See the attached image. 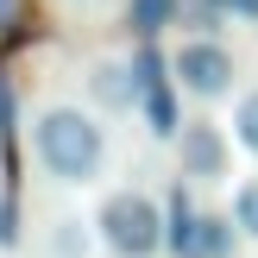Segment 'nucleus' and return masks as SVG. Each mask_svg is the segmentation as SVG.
Returning a JSON list of instances; mask_svg holds the SVG:
<instances>
[{
	"mask_svg": "<svg viewBox=\"0 0 258 258\" xmlns=\"http://www.w3.org/2000/svg\"><path fill=\"white\" fill-rule=\"evenodd\" d=\"M233 227H239V221H227V214H202L189 258H227V252H233Z\"/></svg>",
	"mask_w": 258,
	"mask_h": 258,
	"instance_id": "6e6552de",
	"label": "nucleus"
},
{
	"mask_svg": "<svg viewBox=\"0 0 258 258\" xmlns=\"http://www.w3.org/2000/svg\"><path fill=\"white\" fill-rule=\"evenodd\" d=\"M170 13H176V0H133V32L139 38H158L164 25H170Z\"/></svg>",
	"mask_w": 258,
	"mask_h": 258,
	"instance_id": "1a4fd4ad",
	"label": "nucleus"
},
{
	"mask_svg": "<svg viewBox=\"0 0 258 258\" xmlns=\"http://www.w3.org/2000/svg\"><path fill=\"white\" fill-rule=\"evenodd\" d=\"M88 88H95V101H101V107H113V113H120V107H133V101H139V76L126 70V63H95V76H88Z\"/></svg>",
	"mask_w": 258,
	"mask_h": 258,
	"instance_id": "0eeeda50",
	"label": "nucleus"
},
{
	"mask_svg": "<svg viewBox=\"0 0 258 258\" xmlns=\"http://www.w3.org/2000/svg\"><path fill=\"white\" fill-rule=\"evenodd\" d=\"M196 227H202V214H196V202H189V189L176 183V189H170V214H164V252L189 258V246H196Z\"/></svg>",
	"mask_w": 258,
	"mask_h": 258,
	"instance_id": "423d86ee",
	"label": "nucleus"
},
{
	"mask_svg": "<svg viewBox=\"0 0 258 258\" xmlns=\"http://www.w3.org/2000/svg\"><path fill=\"white\" fill-rule=\"evenodd\" d=\"M233 221H239V227H246V233L258 239V183H246V189H239V202H233Z\"/></svg>",
	"mask_w": 258,
	"mask_h": 258,
	"instance_id": "9b49d317",
	"label": "nucleus"
},
{
	"mask_svg": "<svg viewBox=\"0 0 258 258\" xmlns=\"http://www.w3.org/2000/svg\"><path fill=\"white\" fill-rule=\"evenodd\" d=\"M13 239H19V208L0 202V246H13Z\"/></svg>",
	"mask_w": 258,
	"mask_h": 258,
	"instance_id": "f8f14e48",
	"label": "nucleus"
},
{
	"mask_svg": "<svg viewBox=\"0 0 258 258\" xmlns=\"http://www.w3.org/2000/svg\"><path fill=\"white\" fill-rule=\"evenodd\" d=\"M176 151H183V176H227V139H221V126L189 120L183 133H176Z\"/></svg>",
	"mask_w": 258,
	"mask_h": 258,
	"instance_id": "39448f33",
	"label": "nucleus"
},
{
	"mask_svg": "<svg viewBox=\"0 0 258 258\" xmlns=\"http://www.w3.org/2000/svg\"><path fill=\"white\" fill-rule=\"evenodd\" d=\"M32 145H38V164H44L57 183H95L101 164H107V133H101L95 113H82V107H44Z\"/></svg>",
	"mask_w": 258,
	"mask_h": 258,
	"instance_id": "f257e3e1",
	"label": "nucleus"
},
{
	"mask_svg": "<svg viewBox=\"0 0 258 258\" xmlns=\"http://www.w3.org/2000/svg\"><path fill=\"white\" fill-rule=\"evenodd\" d=\"M233 133H239V145L246 151H258V88L246 101H239V113H233Z\"/></svg>",
	"mask_w": 258,
	"mask_h": 258,
	"instance_id": "9d476101",
	"label": "nucleus"
},
{
	"mask_svg": "<svg viewBox=\"0 0 258 258\" xmlns=\"http://www.w3.org/2000/svg\"><path fill=\"white\" fill-rule=\"evenodd\" d=\"M170 70H176V82H183L189 95H202V101H221L227 88H233V57H227L221 44H208V38L183 44L170 57Z\"/></svg>",
	"mask_w": 258,
	"mask_h": 258,
	"instance_id": "7ed1b4c3",
	"label": "nucleus"
},
{
	"mask_svg": "<svg viewBox=\"0 0 258 258\" xmlns=\"http://www.w3.org/2000/svg\"><path fill=\"white\" fill-rule=\"evenodd\" d=\"M101 239L120 258H151V252H164V214L151 208V196L120 189V196L101 202Z\"/></svg>",
	"mask_w": 258,
	"mask_h": 258,
	"instance_id": "f03ea898",
	"label": "nucleus"
},
{
	"mask_svg": "<svg viewBox=\"0 0 258 258\" xmlns=\"http://www.w3.org/2000/svg\"><path fill=\"white\" fill-rule=\"evenodd\" d=\"M19 25V0H0V32H13Z\"/></svg>",
	"mask_w": 258,
	"mask_h": 258,
	"instance_id": "2eb2a0df",
	"label": "nucleus"
},
{
	"mask_svg": "<svg viewBox=\"0 0 258 258\" xmlns=\"http://www.w3.org/2000/svg\"><path fill=\"white\" fill-rule=\"evenodd\" d=\"M214 7H227V13H239V19H258V0H214Z\"/></svg>",
	"mask_w": 258,
	"mask_h": 258,
	"instance_id": "4468645a",
	"label": "nucleus"
},
{
	"mask_svg": "<svg viewBox=\"0 0 258 258\" xmlns=\"http://www.w3.org/2000/svg\"><path fill=\"white\" fill-rule=\"evenodd\" d=\"M133 76H139V101H145V120H151V133L158 139H176L183 126H176V101H170V76H164V57H158V44H139V57H133Z\"/></svg>",
	"mask_w": 258,
	"mask_h": 258,
	"instance_id": "20e7f679",
	"label": "nucleus"
},
{
	"mask_svg": "<svg viewBox=\"0 0 258 258\" xmlns=\"http://www.w3.org/2000/svg\"><path fill=\"white\" fill-rule=\"evenodd\" d=\"M0 139L13 145V88H7V76H0Z\"/></svg>",
	"mask_w": 258,
	"mask_h": 258,
	"instance_id": "ddd939ff",
	"label": "nucleus"
}]
</instances>
